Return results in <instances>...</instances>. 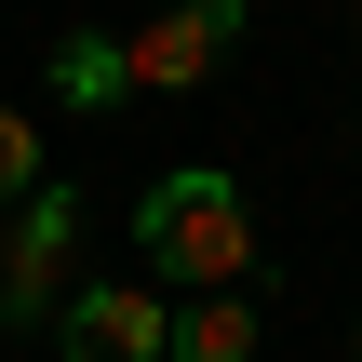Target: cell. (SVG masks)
I'll use <instances>...</instances> for the list:
<instances>
[{"instance_id":"obj_1","label":"cell","mask_w":362,"mask_h":362,"mask_svg":"<svg viewBox=\"0 0 362 362\" xmlns=\"http://www.w3.org/2000/svg\"><path fill=\"white\" fill-rule=\"evenodd\" d=\"M134 242H148V269L175 282V296H215V282H242L255 269V215H242V188L202 161V175H161L148 202H134Z\"/></svg>"},{"instance_id":"obj_2","label":"cell","mask_w":362,"mask_h":362,"mask_svg":"<svg viewBox=\"0 0 362 362\" xmlns=\"http://www.w3.org/2000/svg\"><path fill=\"white\" fill-rule=\"evenodd\" d=\"M67 269H81V188H27L13 202V242H0V322H54L67 309Z\"/></svg>"},{"instance_id":"obj_3","label":"cell","mask_w":362,"mask_h":362,"mask_svg":"<svg viewBox=\"0 0 362 362\" xmlns=\"http://www.w3.org/2000/svg\"><path fill=\"white\" fill-rule=\"evenodd\" d=\"M228 40H242V0H161L121 40V67H134V94H188L202 67H228Z\"/></svg>"},{"instance_id":"obj_4","label":"cell","mask_w":362,"mask_h":362,"mask_svg":"<svg viewBox=\"0 0 362 362\" xmlns=\"http://www.w3.org/2000/svg\"><path fill=\"white\" fill-rule=\"evenodd\" d=\"M54 336H67V362H161L175 309H161L148 282H81V296L54 309Z\"/></svg>"},{"instance_id":"obj_5","label":"cell","mask_w":362,"mask_h":362,"mask_svg":"<svg viewBox=\"0 0 362 362\" xmlns=\"http://www.w3.org/2000/svg\"><path fill=\"white\" fill-rule=\"evenodd\" d=\"M269 336H255V309H242V282H215V296H188L175 309V336H161V362H255Z\"/></svg>"},{"instance_id":"obj_6","label":"cell","mask_w":362,"mask_h":362,"mask_svg":"<svg viewBox=\"0 0 362 362\" xmlns=\"http://www.w3.org/2000/svg\"><path fill=\"white\" fill-rule=\"evenodd\" d=\"M54 94H67V107H121V94H134L121 40H107V27H67V40H54Z\"/></svg>"},{"instance_id":"obj_7","label":"cell","mask_w":362,"mask_h":362,"mask_svg":"<svg viewBox=\"0 0 362 362\" xmlns=\"http://www.w3.org/2000/svg\"><path fill=\"white\" fill-rule=\"evenodd\" d=\"M27 188H40V121H27V107H0V215H13Z\"/></svg>"}]
</instances>
